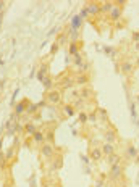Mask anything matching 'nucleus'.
I'll return each instance as SVG.
<instances>
[{"label": "nucleus", "instance_id": "obj_41", "mask_svg": "<svg viewBox=\"0 0 139 187\" xmlns=\"http://www.w3.org/2000/svg\"><path fill=\"white\" fill-rule=\"evenodd\" d=\"M134 50H136V52H139V44H134Z\"/></svg>", "mask_w": 139, "mask_h": 187}, {"label": "nucleus", "instance_id": "obj_10", "mask_svg": "<svg viewBox=\"0 0 139 187\" xmlns=\"http://www.w3.org/2000/svg\"><path fill=\"white\" fill-rule=\"evenodd\" d=\"M100 149H102V153L105 155V156H108V155H112V153L117 152V150H115V145L113 144H108V142H105V144L100 147Z\"/></svg>", "mask_w": 139, "mask_h": 187}, {"label": "nucleus", "instance_id": "obj_7", "mask_svg": "<svg viewBox=\"0 0 139 187\" xmlns=\"http://www.w3.org/2000/svg\"><path fill=\"white\" fill-rule=\"evenodd\" d=\"M60 84H62V89L63 90H70V89H73L76 84H74V77H70V76H66V77H63L62 81H60Z\"/></svg>", "mask_w": 139, "mask_h": 187}, {"label": "nucleus", "instance_id": "obj_11", "mask_svg": "<svg viewBox=\"0 0 139 187\" xmlns=\"http://www.w3.org/2000/svg\"><path fill=\"white\" fill-rule=\"evenodd\" d=\"M89 156H91V160H92V161H100V160H102V156H103L102 149H92V150H91V153H89Z\"/></svg>", "mask_w": 139, "mask_h": 187}, {"label": "nucleus", "instance_id": "obj_24", "mask_svg": "<svg viewBox=\"0 0 139 187\" xmlns=\"http://www.w3.org/2000/svg\"><path fill=\"white\" fill-rule=\"evenodd\" d=\"M91 95H92V90L88 87H83V90L79 94V99H91Z\"/></svg>", "mask_w": 139, "mask_h": 187}, {"label": "nucleus", "instance_id": "obj_35", "mask_svg": "<svg viewBox=\"0 0 139 187\" xmlns=\"http://www.w3.org/2000/svg\"><path fill=\"white\" fill-rule=\"evenodd\" d=\"M57 50H58V44H57V42H55L54 45H52V50H50V52H52V53H55V52H57Z\"/></svg>", "mask_w": 139, "mask_h": 187}, {"label": "nucleus", "instance_id": "obj_1", "mask_svg": "<svg viewBox=\"0 0 139 187\" xmlns=\"http://www.w3.org/2000/svg\"><path fill=\"white\" fill-rule=\"evenodd\" d=\"M121 15H123V2H115L113 8H112V11L108 13V18H110V21L118 23V21L121 20Z\"/></svg>", "mask_w": 139, "mask_h": 187}, {"label": "nucleus", "instance_id": "obj_20", "mask_svg": "<svg viewBox=\"0 0 139 187\" xmlns=\"http://www.w3.org/2000/svg\"><path fill=\"white\" fill-rule=\"evenodd\" d=\"M63 113H65V116H74V106L73 105H65L63 106Z\"/></svg>", "mask_w": 139, "mask_h": 187}, {"label": "nucleus", "instance_id": "obj_42", "mask_svg": "<svg viewBox=\"0 0 139 187\" xmlns=\"http://www.w3.org/2000/svg\"><path fill=\"white\" fill-rule=\"evenodd\" d=\"M136 66H137V68H139V58H137V60H136Z\"/></svg>", "mask_w": 139, "mask_h": 187}, {"label": "nucleus", "instance_id": "obj_5", "mask_svg": "<svg viewBox=\"0 0 139 187\" xmlns=\"http://www.w3.org/2000/svg\"><path fill=\"white\" fill-rule=\"evenodd\" d=\"M86 8H88L89 15L97 16L100 13V2H88V3H86Z\"/></svg>", "mask_w": 139, "mask_h": 187}, {"label": "nucleus", "instance_id": "obj_18", "mask_svg": "<svg viewBox=\"0 0 139 187\" xmlns=\"http://www.w3.org/2000/svg\"><path fill=\"white\" fill-rule=\"evenodd\" d=\"M66 36H68V39H70V42H78V39H79V31H76V29H70V32H66Z\"/></svg>", "mask_w": 139, "mask_h": 187}, {"label": "nucleus", "instance_id": "obj_29", "mask_svg": "<svg viewBox=\"0 0 139 187\" xmlns=\"http://www.w3.org/2000/svg\"><path fill=\"white\" fill-rule=\"evenodd\" d=\"M79 121L83 123V124H84V123H88V115H86L84 111H81V113H79Z\"/></svg>", "mask_w": 139, "mask_h": 187}, {"label": "nucleus", "instance_id": "obj_30", "mask_svg": "<svg viewBox=\"0 0 139 187\" xmlns=\"http://www.w3.org/2000/svg\"><path fill=\"white\" fill-rule=\"evenodd\" d=\"M36 110H37V105H29L28 106V113H29V115H34Z\"/></svg>", "mask_w": 139, "mask_h": 187}, {"label": "nucleus", "instance_id": "obj_9", "mask_svg": "<svg viewBox=\"0 0 139 187\" xmlns=\"http://www.w3.org/2000/svg\"><path fill=\"white\" fill-rule=\"evenodd\" d=\"M88 82H89V76L83 74V73H79V74L74 77V84H76V86H86Z\"/></svg>", "mask_w": 139, "mask_h": 187}, {"label": "nucleus", "instance_id": "obj_4", "mask_svg": "<svg viewBox=\"0 0 139 187\" xmlns=\"http://www.w3.org/2000/svg\"><path fill=\"white\" fill-rule=\"evenodd\" d=\"M40 155H42L44 158H52L55 155V147L49 144V142H44L42 145H40Z\"/></svg>", "mask_w": 139, "mask_h": 187}, {"label": "nucleus", "instance_id": "obj_36", "mask_svg": "<svg viewBox=\"0 0 139 187\" xmlns=\"http://www.w3.org/2000/svg\"><path fill=\"white\" fill-rule=\"evenodd\" d=\"M102 185H103V181L99 179V181H96V185H94V187H102Z\"/></svg>", "mask_w": 139, "mask_h": 187}, {"label": "nucleus", "instance_id": "obj_17", "mask_svg": "<svg viewBox=\"0 0 139 187\" xmlns=\"http://www.w3.org/2000/svg\"><path fill=\"white\" fill-rule=\"evenodd\" d=\"M45 76H49V65H42V66H40L39 74H37V79L42 82V79H44Z\"/></svg>", "mask_w": 139, "mask_h": 187}, {"label": "nucleus", "instance_id": "obj_25", "mask_svg": "<svg viewBox=\"0 0 139 187\" xmlns=\"http://www.w3.org/2000/svg\"><path fill=\"white\" fill-rule=\"evenodd\" d=\"M74 65H76V66H83V56H81L79 53L78 55H74Z\"/></svg>", "mask_w": 139, "mask_h": 187}, {"label": "nucleus", "instance_id": "obj_34", "mask_svg": "<svg viewBox=\"0 0 139 187\" xmlns=\"http://www.w3.org/2000/svg\"><path fill=\"white\" fill-rule=\"evenodd\" d=\"M60 166H62V158H58V160L54 163V169H58Z\"/></svg>", "mask_w": 139, "mask_h": 187}, {"label": "nucleus", "instance_id": "obj_27", "mask_svg": "<svg viewBox=\"0 0 139 187\" xmlns=\"http://www.w3.org/2000/svg\"><path fill=\"white\" fill-rule=\"evenodd\" d=\"M97 113L100 115V118H102L103 121H107V120H108V115H107V111L103 110V108H99V110H97Z\"/></svg>", "mask_w": 139, "mask_h": 187}, {"label": "nucleus", "instance_id": "obj_26", "mask_svg": "<svg viewBox=\"0 0 139 187\" xmlns=\"http://www.w3.org/2000/svg\"><path fill=\"white\" fill-rule=\"evenodd\" d=\"M66 41H68V36H66V34H60V37H58V41H57V44H58V45H63Z\"/></svg>", "mask_w": 139, "mask_h": 187}, {"label": "nucleus", "instance_id": "obj_6", "mask_svg": "<svg viewBox=\"0 0 139 187\" xmlns=\"http://www.w3.org/2000/svg\"><path fill=\"white\" fill-rule=\"evenodd\" d=\"M120 71L123 73V74H131V73L134 71V65H133L130 60H123L120 65Z\"/></svg>", "mask_w": 139, "mask_h": 187}, {"label": "nucleus", "instance_id": "obj_3", "mask_svg": "<svg viewBox=\"0 0 139 187\" xmlns=\"http://www.w3.org/2000/svg\"><path fill=\"white\" fill-rule=\"evenodd\" d=\"M121 176H123V166L120 165H113L112 168H110V173H108V179L110 181H118Z\"/></svg>", "mask_w": 139, "mask_h": 187}, {"label": "nucleus", "instance_id": "obj_15", "mask_svg": "<svg viewBox=\"0 0 139 187\" xmlns=\"http://www.w3.org/2000/svg\"><path fill=\"white\" fill-rule=\"evenodd\" d=\"M31 137H32V140H34L36 144H44V142H45V134L40 132V131H36V132L31 135Z\"/></svg>", "mask_w": 139, "mask_h": 187}, {"label": "nucleus", "instance_id": "obj_16", "mask_svg": "<svg viewBox=\"0 0 139 187\" xmlns=\"http://www.w3.org/2000/svg\"><path fill=\"white\" fill-rule=\"evenodd\" d=\"M113 5H115V2H102L100 3V13H110L112 11V8H113Z\"/></svg>", "mask_w": 139, "mask_h": 187}, {"label": "nucleus", "instance_id": "obj_13", "mask_svg": "<svg viewBox=\"0 0 139 187\" xmlns=\"http://www.w3.org/2000/svg\"><path fill=\"white\" fill-rule=\"evenodd\" d=\"M107 160H108V165L113 166V165H120V163H121V156L117 153V152H115V153H112V155L107 156Z\"/></svg>", "mask_w": 139, "mask_h": 187}, {"label": "nucleus", "instance_id": "obj_14", "mask_svg": "<svg viewBox=\"0 0 139 187\" xmlns=\"http://www.w3.org/2000/svg\"><path fill=\"white\" fill-rule=\"evenodd\" d=\"M42 86H44V89L47 90V92L54 90V79H52L50 76H45V77L42 79Z\"/></svg>", "mask_w": 139, "mask_h": 187}, {"label": "nucleus", "instance_id": "obj_8", "mask_svg": "<svg viewBox=\"0 0 139 187\" xmlns=\"http://www.w3.org/2000/svg\"><path fill=\"white\" fill-rule=\"evenodd\" d=\"M28 106H29V102H28V100H23V102H20V103L15 106V115H16V116L23 115L24 111H28Z\"/></svg>", "mask_w": 139, "mask_h": 187}, {"label": "nucleus", "instance_id": "obj_21", "mask_svg": "<svg viewBox=\"0 0 139 187\" xmlns=\"http://www.w3.org/2000/svg\"><path fill=\"white\" fill-rule=\"evenodd\" d=\"M79 47H81V44H79V42H73V44H70V55H78Z\"/></svg>", "mask_w": 139, "mask_h": 187}, {"label": "nucleus", "instance_id": "obj_33", "mask_svg": "<svg viewBox=\"0 0 139 187\" xmlns=\"http://www.w3.org/2000/svg\"><path fill=\"white\" fill-rule=\"evenodd\" d=\"M131 39H133V42H136V44H139V31H137V32H133V36H131Z\"/></svg>", "mask_w": 139, "mask_h": 187}, {"label": "nucleus", "instance_id": "obj_28", "mask_svg": "<svg viewBox=\"0 0 139 187\" xmlns=\"http://www.w3.org/2000/svg\"><path fill=\"white\" fill-rule=\"evenodd\" d=\"M89 15V11H88V8H86V5H84V7L83 8H81V11H79V16H81V18H86V16H88Z\"/></svg>", "mask_w": 139, "mask_h": 187}, {"label": "nucleus", "instance_id": "obj_40", "mask_svg": "<svg viewBox=\"0 0 139 187\" xmlns=\"http://www.w3.org/2000/svg\"><path fill=\"white\" fill-rule=\"evenodd\" d=\"M2 20H3V11L0 13V26H2Z\"/></svg>", "mask_w": 139, "mask_h": 187}, {"label": "nucleus", "instance_id": "obj_23", "mask_svg": "<svg viewBox=\"0 0 139 187\" xmlns=\"http://www.w3.org/2000/svg\"><path fill=\"white\" fill-rule=\"evenodd\" d=\"M128 155H130L131 158H137V156H139V150L136 149L134 145H128Z\"/></svg>", "mask_w": 139, "mask_h": 187}, {"label": "nucleus", "instance_id": "obj_19", "mask_svg": "<svg viewBox=\"0 0 139 187\" xmlns=\"http://www.w3.org/2000/svg\"><path fill=\"white\" fill-rule=\"evenodd\" d=\"M115 140H117V132L115 131H105V142L113 144Z\"/></svg>", "mask_w": 139, "mask_h": 187}, {"label": "nucleus", "instance_id": "obj_32", "mask_svg": "<svg viewBox=\"0 0 139 187\" xmlns=\"http://www.w3.org/2000/svg\"><path fill=\"white\" fill-rule=\"evenodd\" d=\"M52 140H54V132H47L45 134V142H52Z\"/></svg>", "mask_w": 139, "mask_h": 187}, {"label": "nucleus", "instance_id": "obj_44", "mask_svg": "<svg viewBox=\"0 0 139 187\" xmlns=\"http://www.w3.org/2000/svg\"><path fill=\"white\" fill-rule=\"evenodd\" d=\"M117 187H121V185H117Z\"/></svg>", "mask_w": 139, "mask_h": 187}, {"label": "nucleus", "instance_id": "obj_2", "mask_svg": "<svg viewBox=\"0 0 139 187\" xmlns=\"http://www.w3.org/2000/svg\"><path fill=\"white\" fill-rule=\"evenodd\" d=\"M62 90H50V92H47V102L50 105H60L62 103Z\"/></svg>", "mask_w": 139, "mask_h": 187}, {"label": "nucleus", "instance_id": "obj_37", "mask_svg": "<svg viewBox=\"0 0 139 187\" xmlns=\"http://www.w3.org/2000/svg\"><path fill=\"white\" fill-rule=\"evenodd\" d=\"M5 5H7V3H5V2H0V13H2V11H3V8H5Z\"/></svg>", "mask_w": 139, "mask_h": 187}, {"label": "nucleus", "instance_id": "obj_38", "mask_svg": "<svg viewBox=\"0 0 139 187\" xmlns=\"http://www.w3.org/2000/svg\"><path fill=\"white\" fill-rule=\"evenodd\" d=\"M105 52H107V53H113V49H110V47H107V49H105Z\"/></svg>", "mask_w": 139, "mask_h": 187}, {"label": "nucleus", "instance_id": "obj_43", "mask_svg": "<svg viewBox=\"0 0 139 187\" xmlns=\"http://www.w3.org/2000/svg\"><path fill=\"white\" fill-rule=\"evenodd\" d=\"M137 103H139V95H137Z\"/></svg>", "mask_w": 139, "mask_h": 187}, {"label": "nucleus", "instance_id": "obj_31", "mask_svg": "<svg viewBox=\"0 0 139 187\" xmlns=\"http://www.w3.org/2000/svg\"><path fill=\"white\" fill-rule=\"evenodd\" d=\"M13 153H15V147H10V150L7 152V153H5V158H7V160H10Z\"/></svg>", "mask_w": 139, "mask_h": 187}, {"label": "nucleus", "instance_id": "obj_22", "mask_svg": "<svg viewBox=\"0 0 139 187\" xmlns=\"http://www.w3.org/2000/svg\"><path fill=\"white\" fill-rule=\"evenodd\" d=\"M24 131H26V134H31V135H32L34 132L37 131V129H36V124H34V123H26Z\"/></svg>", "mask_w": 139, "mask_h": 187}, {"label": "nucleus", "instance_id": "obj_12", "mask_svg": "<svg viewBox=\"0 0 139 187\" xmlns=\"http://www.w3.org/2000/svg\"><path fill=\"white\" fill-rule=\"evenodd\" d=\"M81 26H83V18H81V16H73V18H71V26H70V29H76V31H79Z\"/></svg>", "mask_w": 139, "mask_h": 187}, {"label": "nucleus", "instance_id": "obj_39", "mask_svg": "<svg viewBox=\"0 0 139 187\" xmlns=\"http://www.w3.org/2000/svg\"><path fill=\"white\" fill-rule=\"evenodd\" d=\"M3 158H5V153H3V152H0V161H2Z\"/></svg>", "mask_w": 139, "mask_h": 187}]
</instances>
